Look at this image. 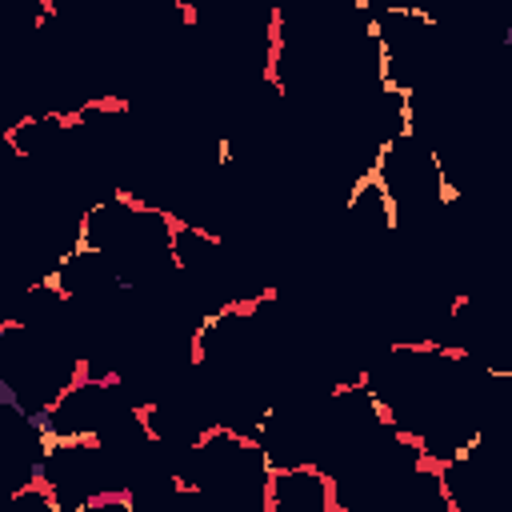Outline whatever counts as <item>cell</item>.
Masks as SVG:
<instances>
[{
  "label": "cell",
  "mask_w": 512,
  "mask_h": 512,
  "mask_svg": "<svg viewBox=\"0 0 512 512\" xmlns=\"http://www.w3.org/2000/svg\"><path fill=\"white\" fill-rule=\"evenodd\" d=\"M264 512H340L328 468L316 460L272 468L264 484Z\"/></svg>",
  "instance_id": "1"
}]
</instances>
